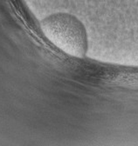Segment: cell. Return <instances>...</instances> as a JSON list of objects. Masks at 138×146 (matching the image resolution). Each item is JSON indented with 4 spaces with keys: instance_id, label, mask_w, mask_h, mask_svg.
<instances>
[{
    "instance_id": "1",
    "label": "cell",
    "mask_w": 138,
    "mask_h": 146,
    "mask_svg": "<svg viewBox=\"0 0 138 146\" xmlns=\"http://www.w3.org/2000/svg\"><path fill=\"white\" fill-rule=\"evenodd\" d=\"M40 27L46 38L63 52L75 58H83L87 54V31L74 15L53 13L42 19Z\"/></svg>"
}]
</instances>
